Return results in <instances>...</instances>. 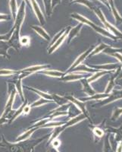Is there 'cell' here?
<instances>
[{
    "instance_id": "obj_1",
    "label": "cell",
    "mask_w": 122,
    "mask_h": 152,
    "mask_svg": "<svg viewBox=\"0 0 122 152\" xmlns=\"http://www.w3.org/2000/svg\"><path fill=\"white\" fill-rule=\"evenodd\" d=\"M2 136V145L0 146V152H33V148L44 141L49 135H45L43 138L34 140H25L23 142L10 143L5 140L4 135Z\"/></svg>"
},
{
    "instance_id": "obj_2",
    "label": "cell",
    "mask_w": 122,
    "mask_h": 152,
    "mask_svg": "<svg viewBox=\"0 0 122 152\" xmlns=\"http://www.w3.org/2000/svg\"><path fill=\"white\" fill-rule=\"evenodd\" d=\"M17 90H16L15 86L12 82H8V94H9V97H8L7 102L5 104V107L4 108V110L2 112L1 118L2 119H8L10 121L12 115L14 114L15 110H12V107L14 104L15 96L17 94Z\"/></svg>"
},
{
    "instance_id": "obj_3",
    "label": "cell",
    "mask_w": 122,
    "mask_h": 152,
    "mask_svg": "<svg viewBox=\"0 0 122 152\" xmlns=\"http://www.w3.org/2000/svg\"><path fill=\"white\" fill-rule=\"evenodd\" d=\"M70 18H74V19H76V20H78V21H79L80 22L82 23V24H87L88 26L91 27V28H93V29L96 32L99 33V34L103 35V36L107 37H108V38H111V39H112V40H118L119 39V38L117 37L114 36L112 34L109 33V32H108V31H106V30L103 29V28H100L99 26H97L96 24H93L91 21L88 20L87 18H84V16L78 14V13H72V14H70Z\"/></svg>"
},
{
    "instance_id": "obj_4",
    "label": "cell",
    "mask_w": 122,
    "mask_h": 152,
    "mask_svg": "<svg viewBox=\"0 0 122 152\" xmlns=\"http://www.w3.org/2000/svg\"><path fill=\"white\" fill-rule=\"evenodd\" d=\"M84 119H86V116H85L83 113H80L79 115H78V116H74V117L71 118V119H70V120H68L67 123H64L62 126H57V127H55L53 131H52V134L51 135V136H50L49 142H51L53 139L56 138L57 137L59 136L61 133L64 131V130L65 129L69 128V127H70V126H74V125L77 124V123L82 121V120H84Z\"/></svg>"
},
{
    "instance_id": "obj_5",
    "label": "cell",
    "mask_w": 122,
    "mask_h": 152,
    "mask_svg": "<svg viewBox=\"0 0 122 152\" xmlns=\"http://www.w3.org/2000/svg\"><path fill=\"white\" fill-rule=\"evenodd\" d=\"M93 10H94L95 13L97 15V16L99 18V19L102 21V24H103L104 26H105V28H107V29L109 30V31L112 32V34H113L114 36L117 37L119 38V39H121V38L122 39V33H121V32H120L118 30L116 29L115 27L112 26L110 23L106 21V19H105V16H104L103 13H102V12L100 10V9H99V8H95L94 7Z\"/></svg>"
},
{
    "instance_id": "obj_6",
    "label": "cell",
    "mask_w": 122,
    "mask_h": 152,
    "mask_svg": "<svg viewBox=\"0 0 122 152\" xmlns=\"http://www.w3.org/2000/svg\"><path fill=\"white\" fill-rule=\"evenodd\" d=\"M65 97L67 99V100L68 102L72 103L74 105V107H77V108H78V109L86 116V119H88L89 121H90L89 113H88V111L86 110V103H84V101H82V100L75 98L74 96H71V95H66V96H65Z\"/></svg>"
},
{
    "instance_id": "obj_7",
    "label": "cell",
    "mask_w": 122,
    "mask_h": 152,
    "mask_svg": "<svg viewBox=\"0 0 122 152\" xmlns=\"http://www.w3.org/2000/svg\"><path fill=\"white\" fill-rule=\"evenodd\" d=\"M119 99H122V91H117V90H112V93L109 94L107 98H105L103 100V101L99 103L98 104H95L93 105V107L95 106H105L106 104H110V103L114 102L115 100H119Z\"/></svg>"
},
{
    "instance_id": "obj_8",
    "label": "cell",
    "mask_w": 122,
    "mask_h": 152,
    "mask_svg": "<svg viewBox=\"0 0 122 152\" xmlns=\"http://www.w3.org/2000/svg\"><path fill=\"white\" fill-rule=\"evenodd\" d=\"M70 28H71V27L70 26H68V27H67V28H65V31L63 34H62V36L59 38V40H57V41L54 43L52 47H49V48H47L49 54L53 53L55 50H58V49H59V47L62 46V44L63 43V42L65 41L66 39H67L68 34V32H69V31H70Z\"/></svg>"
},
{
    "instance_id": "obj_9",
    "label": "cell",
    "mask_w": 122,
    "mask_h": 152,
    "mask_svg": "<svg viewBox=\"0 0 122 152\" xmlns=\"http://www.w3.org/2000/svg\"><path fill=\"white\" fill-rule=\"evenodd\" d=\"M30 1L31 7H32L35 15H36L38 21H39V22H40L41 25H44L46 24V19H45V16L43 15V12L40 9V5H39V4L37 3L36 0H30Z\"/></svg>"
},
{
    "instance_id": "obj_10",
    "label": "cell",
    "mask_w": 122,
    "mask_h": 152,
    "mask_svg": "<svg viewBox=\"0 0 122 152\" xmlns=\"http://www.w3.org/2000/svg\"><path fill=\"white\" fill-rule=\"evenodd\" d=\"M93 49H94V48H93V47H89V48L88 49V50H86V51H85L84 53H83L81 54V55L80 56H78V58H77V59H76V60L74 61V63H73V64L71 65V66H70V67L68 68V69L67 71H66L65 72V74H66V73L70 72L72 71V70L74 69V68H76V67H77V66H79V65H81V62H84V61L85 60V59H86V57H87L88 56H89V54H90V53H91L92 51H93Z\"/></svg>"
},
{
    "instance_id": "obj_11",
    "label": "cell",
    "mask_w": 122,
    "mask_h": 152,
    "mask_svg": "<svg viewBox=\"0 0 122 152\" xmlns=\"http://www.w3.org/2000/svg\"><path fill=\"white\" fill-rule=\"evenodd\" d=\"M49 67V65H35V66H29V67L25 68V69H21L19 72L27 73V74H28L30 75L33 74L34 72H38L42 71V70L48 69Z\"/></svg>"
},
{
    "instance_id": "obj_12",
    "label": "cell",
    "mask_w": 122,
    "mask_h": 152,
    "mask_svg": "<svg viewBox=\"0 0 122 152\" xmlns=\"http://www.w3.org/2000/svg\"><path fill=\"white\" fill-rule=\"evenodd\" d=\"M83 25H84V24H82V23L80 22L79 24L77 25V26H75L74 28H70V31H69V32H68V37H67V43L68 44H69L70 42L72 41V40L74 39V37H78V35H79L80 32H81V29H82V28H83Z\"/></svg>"
},
{
    "instance_id": "obj_13",
    "label": "cell",
    "mask_w": 122,
    "mask_h": 152,
    "mask_svg": "<svg viewBox=\"0 0 122 152\" xmlns=\"http://www.w3.org/2000/svg\"><path fill=\"white\" fill-rule=\"evenodd\" d=\"M84 78V75L82 74H77L74 72H68L64 75L60 80L65 82H68V81H77V80H81V78Z\"/></svg>"
},
{
    "instance_id": "obj_14",
    "label": "cell",
    "mask_w": 122,
    "mask_h": 152,
    "mask_svg": "<svg viewBox=\"0 0 122 152\" xmlns=\"http://www.w3.org/2000/svg\"><path fill=\"white\" fill-rule=\"evenodd\" d=\"M122 64H115V63H111V64H104V65H97V66H92L93 69L101 70V71H113L114 69H118Z\"/></svg>"
},
{
    "instance_id": "obj_15",
    "label": "cell",
    "mask_w": 122,
    "mask_h": 152,
    "mask_svg": "<svg viewBox=\"0 0 122 152\" xmlns=\"http://www.w3.org/2000/svg\"><path fill=\"white\" fill-rule=\"evenodd\" d=\"M15 78L14 79H12V83H13L15 86L16 90H17V92L18 93V94L21 96V100H22L23 102H24V93H23V88H22V79H21L20 77L15 75Z\"/></svg>"
},
{
    "instance_id": "obj_16",
    "label": "cell",
    "mask_w": 122,
    "mask_h": 152,
    "mask_svg": "<svg viewBox=\"0 0 122 152\" xmlns=\"http://www.w3.org/2000/svg\"><path fill=\"white\" fill-rule=\"evenodd\" d=\"M81 82L83 85V91L85 92L86 94V95L90 97V96H93V95H94L96 94L95 90H93V88L90 85V83L87 81V78H81Z\"/></svg>"
},
{
    "instance_id": "obj_17",
    "label": "cell",
    "mask_w": 122,
    "mask_h": 152,
    "mask_svg": "<svg viewBox=\"0 0 122 152\" xmlns=\"http://www.w3.org/2000/svg\"><path fill=\"white\" fill-rule=\"evenodd\" d=\"M30 28H32L39 36H40L42 38H43L45 40H46V41H50V40H51V37H50L49 34L46 31H45L42 27L37 26V25H31Z\"/></svg>"
},
{
    "instance_id": "obj_18",
    "label": "cell",
    "mask_w": 122,
    "mask_h": 152,
    "mask_svg": "<svg viewBox=\"0 0 122 152\" xmlns=\"http://www.w3.org/2000/svg\"><path fill=\"white\" fill-rule=\"evenodd\" d=\"M40 73L43 75H46L49 77H53V78H62V76L65 75L63 72L59 71V70H51V69H45L43 71L39 72Z\"/></svg>"
},
{
    "instance_id": "obj_19",
    "label": "cell",
    "mask_w": 122,
    "mask_h": 152,
    "mask_svg": "<svg viewBox=\"0 0 122 152\" xmlns=\"http://www.w3.org/2000/svg\"><path fill=\"white\" fill-rule=\"evenodd\" d=\"M121 68H122V66H120V67L118 69V71L116 72V73H115L113 76L111 77L110 80H109V82H108V86H107L106 88V90H105V94H109L112 90H113L114 87H115V78H117L118 76L119 73H120L121 70Z\"/></svg>"
},
{
    "instance_id": "obj_20",
    "label": "cell",
    "mask_w": 122,
    "mask_h": 152,
    "mask_svg": "<svg viewBox=\"0 0 122 152\" xmlns=\"http://www.w3.org/2000/svg\"><path fill=\"white\" fill-rule=\"evenodd\" d=\"M10 48L8 41H0V56H2L5 59H10V56L8 53V50Z\"/></svg>"
},
{
    "instance_id": "obj_21",
    "label": "cell",
    "mask_w": 122,
    "mask_h": 152,
    "mask_svg": "<svg viewBox=\"0 0 122 152\" xmlns=\"http://www.w3.org/2000/svg\"><path fill=\"white\" fill-rule=\"evenodd\" d=\"M24 88H27L28 90H30V91H31L34 92V93H36V94L40 95L42 98L46 99V100H51V101H52V94H50L46 93V92H43V91H40V90H38V89H36V88H32V87L25 86ZM52 102H53V101H52Z\"/></svg>"
},
{
    "instance_id": "obj_22",
    "label": "cell",
    "mask_w": 122,
    "mask_h": 152,
    "mask_svg": "<svg viewBox=\"0 0 122 152\" xmlns=\"http://www.w3.org/2000/svg\"><path fill=\"white\" fill-rule=\"evenodd\" d=\"M37 128H30L28 129V130H27L26 132L23 134H21L20 136H18V138H16L15 142H23V141L28 140V138L32 135L33 132H34L36 130H37Z\"/></svg>"
},
{
    "instance_id": "obj_23",
    "label": "cell",
    "mask_w": 122,
    "mask_h": 152,
    "mask_svg": "<svg viewBox=\"0 0 122 152\" xmlns=\"http://www.w3.org/2000/svg\"><path fill=\"white\" fill-rule=\"evenodd\" d=\"M28 100H25V101L23 103L22 105L19 107V109H17V110H15L14 114H13V116H12V118H11L10 121H9V123H12L13 121H15V120L16 119V118L18 117L19 116L23 115V110H24V108L26 107L27 105H28Z\"/></svg>"
},
{
    "instance_id": "obj_24",
    "label": "cell",
    "mask_w": 122,
    "mask_h": 152,
    "mask_svg": "<svg viewBox=\"0 0 122 152\" xmlns=\"http://www.w3.org/2000/svg\"><path fill=\"white\" fill-rule=\"evenodd\" d=\"M9 7L11 9V14H12V21H15L16 18V15L17 14V5L16 0H9Z\"/></svg>"
},
{
    "instance_id": "obj_25",
    "label": "cell",
    "mask_w": 122,
    "mask_h": 152,
    "mask_svg": "<svg viewBox=\"0 0 122 152\" xmlns=\"http://www.w3.org/2000/svg\"><path fill=\"white\" fill-rule=\"evenodd\" d=\"M107 2L110 4L111 8H112V11L113 12V15L115 16V18L116 20V23L117 24H119L120 23L122 22V18L119 15V13L118 11L116 10V8L115 7V4H114V0H107Z\"/></svg>"
},
{
    "instance_id": "obj_26",
    "label": "cell",
    "mask_w": 122,
    "mask_h": 152,
    "mask_svg": "<svg viewBox=\"0 0 122 152\" xmlns=\"http://www.w3.org/2000/svg\"><path fill=\"white\" fill-rule=\"evenodd\" d=\"M109 96L108 94H95L93 96H90V97H84V98H81V100L82 101H86V100H101V99H105Z\"/></svg>"
},
{
    "instance_id": "obj_27",
    "label": "cell",
    "mask_w": 122,
    "mask_h": 152,
    "mask_svg": "<svg viewBox=\"0 0 122 152\" xmlns=\"http://www.w3.org/2000/svg\"><path fill=\"white\" fill-rule=\"evenodd\" d=\"M96 72L97 70L93 68L87 67L85 65H79L78 66H77L76 68H74L72 71L70 72Z\"/></svg>"
},
{
    "instance_id": "obj_28",
    "label": "cell",
    "mask_w": 122,
    "mask_h": 152,
    "mask_svg": "<svg viewBox=\"0 0 122 152\" xmlns=\"http://www.w3.org/2000/svg\"><path fill=\"white\" fill-rule=\"evenodd\" d=\"M52 101L56 103L58 105L62 106L64 105V104H66L68 103L67 99H66L65 97H61V96L56 94H52Z\"/></svg>"
},
{
    "instance_id": "obj_29",
    "label": "cell",
    "mask_w": 122,
    "mask_h": 152,
    "mask_svg": "<svg viewBox=\"0 0 122 152\" xmlns=\"http://www.w3.org/2000/svg\"><path fill=\"white\" fill-rule=\"evenodd\" d=\"M113 71H97L96 72H95L93 75H91V77H89V78H87V81H89V83H91L93 81H96L98 78H99L100 77L103 76L104 75L108 74V73L112 72Z\"/></svg>"
},
{
    "instance_id": "obj_30",
    "label": "cell",
    "mask_w": 122,
    "mask_h": 152,
    "mask_svg": "<svg viewBox=\"0 0 122 152\" xmlns=\"http://www.w3.org/2000/svg\"><path fill=\"white\" fill-rule=\"evenodd\" d=\"M44 2V7H45V12L46 15L48 18L51 17L52 14V0H43Z\"/></svg>"
},
{
    "instance_id": "obj_31",
    "label": "cell",
    "mask_w": 122,
    "mask_h": 152,
    "mask_svg": "<svg viewBox=\"0 0 122 152\" xmlns=\"http://www.w3.org/2000/svg\"><path fill=\"white\" fill-rule=\"evenodd\" d=\"M108 47V45H107V44H105V43H102L101 44H99V46H97L96 48L93 49V51L90 53V54H89V56H94V55H96V54H99V53L102 52V51H103V50H105V48H107Z\"/></svg>"
},
{
    "instance_id": "obj_32",
    "label": "cell",
    "mask_w": 122,
    "mask_h": 152,
    "mask_svg": "<svg viewBox=\"0 0 122 152\" xmlns=\"http://www.w3.org/2000/svg\"><path fill=\"white\" fill-rule=\"evenodd\" d=\"M52 101H51V100H46V99L42 98L41 97V98L39 99V100L34 101L33 104H31L30 105V107L31 108H32V107H40V106L42 105H44V104H48V103H52Z\"/></svg>"
},
{
    "instance_id": "obj_33",
    "label": "cell",
    "mask_w": 122,
    "mask_h": 152,
    "mask_svg": "<svg viewBox=\"0 0 122 152\" xmlns=\"http://www.w3.org/2000/svg\"><path fill=\"white\" fill-rule=\"evenodd\" d=\"M121 115H122L121 107H115L113 110V113H112V116H111V120H112V121L117 120V119L120 117Z\"/></svg>"
},
{
    "instance_id": "obj_34",
    "label": "cell",
    "mask_w": 122,
    "mask_h": 152,
    "mask_svg": "<svg viewBox=\"0 0 122 152\" xmlns=\"http://www.w3.org/2000/svg\"><path fill=\"white\" fill-rule=\"evenodd\" d=\"M18 73V71L12 70V69H0V76H11L15 75Z\"/></svg>"
},
{
    "instance_id": "obj_35",
    "label": "cell",
    "mask_w": 122,
    "mask_h": 152,
    "mask_svg": "<svg viewBox=\"0 0 122 152\" xmlns=\"http://www.w3.org/2000/svg\"><path fill=\"white\" fill-rule=\"evenodd\" d=\"M104 53L108 54V55H112V54L115 53H120L122 52V49H117V48H113V47L108 46L107 48H105V50L102 51Z\"/></svg>"
},
{
    "instance_id": "obj_36",
    "label": "cell",
    "mask_w": 122,
    "mask_h": 152,
    "mask_svg": "<svg viewBox=\"0 0 122 152\" xmlns=\"http://www.w3.org/2000/svg\"><path fill=\"white\" fill-rule=\"evenodd\" d=\"M65 28H64V29H62V31H59V32H58V33L56 34V35H55V36L54 37H53V39H52V40H50L49 46V47H48V48H49V47H52V46L53 45L54 43H55V42L57 41V40H59V38L60 37L62 36V34H64V32H65Z\"/></svg>"
},
{
    "instance_id": "obj_37",
    "label": "cell",
    "mask_w": 122,
    "mask_h": 152,
    "mask_svg": "<svg viewBox=\"0 0 122 152\" xmlns=\"http://www.w3.org/2000/svg\"><path fill=\"white\" fill-rule=\"evenodd\" d=\"M74 2H75V3H80L82 4V5H86V7H88L90 9H94V6H93V4H92V2H90L89 0H75Z\"/></svg>"
},
{
    "instance_id": "obj_38",
    "label": "cell",
    "mask_w": 122,
    "mask_h": 152,
    "mask_svg": "<svg viewBox=\"0 0 122 152\" xmlns=\"http://www.w3.org/2000/svg\"><path fill=\"white\" fill-rule=\"evenodd\" d=\"M20 43L21 46L29 47L30 43V38L28 36H23L20 37Z\"/></svg>"
},
{
    "instance_id": "obj_39",
    "label": "cell",
    "mask_w": 122,
    "mask_h": 152,
    "mask_svg": "<svg viewBox=\"0 0 122 152\" xmlns=\"http://www.w3.org/2000/svg\"><path fill=\"white\" fill-rule=\"evenodd\" d=\"M65 123H61V122H51L49 121V123H47L46 124L44 125L43 126V128H51V127H57V126H62Z\"/></svg>"
},
{
    "instance_id": "obj_40",
    "label": "cell",
    "mask_w": 122,
    "mask_h": 152,
    "mask_svg": "<svg viewBox=\"0 0 122 152\" xmlns=\"http://www.w3.org/2000/svg\"><path fill=\"white\" fill-rule=\"evenodd\" d=\"M93 133H94V135H96V136L99 137V138H101V137L103 136L104 135L103 130L102 129H100L99 127H94V128L93 129Z\"/></svg>"
},
{
    "instance_id": "obj_41",
    "label": "cell",
    "mask_w": 122,
    "mask_h": 152,
    "mask_svg": "<svg viewBox=\"0 0 122 152\" xmlns=\"http://www.w3.org/2000/svg\"><path fill=\"white\" fill-rule=\"evenodd\" d=\"M12 29L9 31V33L6 34H3V35L0 34V41H9L11 36H12Z\"/></svg>"
},
{
    "instance_id": "obj_42",
    "label": "cell",
    "mask_w": 122,
    "mask_h": 152,
    "mask_svg": "<svg viewBox=\"0 0 122 152\" xmlns=\"http://www.w3.org/2000/svg\"><path fill=\"white\" fill-rule=\"evenodd\" d=\"M12 19V15H10L2 14V13H0V21H10Z\"/></svg>"
},
{
    "instance_id": "obj_43",
    "label": "cell",
    "mask_w": 122,
    "mask_h": 152,
    "mask_svg": "<svg viewBox=\"0 0 122 152\" xmlns=\"http://www.w3.org/2000/svg\"><path fill=\"white\" fill-rule=\"evenodd\" d=\"M111 148L110 144H109V139H108V135H107L105 140V146H104V152H110Z\"/></svg>"
},
{
    "instance_id": "obj_44",
    "label": "cell",
    "mask_w": 122,
    "mask_h": 152,
    "mask_svg": "<svg viewBox=\"0 0 122 152\" xmlns=\"http://www.w3.org/2000/svg\"><path fill=\"white\" fill-rule=\"evenodd\" d=\"M51 143H52V146H53V148H57L59 147V145H60L61 144V142L59 139H58V138H55V139H53V140L51 142Z\"/></svg>"
},
{
    "instance_id": "obj_45",
    "label": "cell",
    "mask_w": 122,
    "mask_h": 152,
    "mask_svg": "<svg viewBox=\"0 0 122 152\" xmlns=\"http://www.w3.org/2000/svg\"><path fill=\"white\" fill-rule=\"evenodd\" d=\"M62 0H52V9L53 10L58 5H60Z\"/></svg>"
},
{
    "instance_id": "obj_46",
    "label": "cell",
    "mask_w": 122,
    "mask_h": 152,
    "mask_svg": "<svg viewBox=\"0 0 122 152\" xmlns=\"http://www.w3.org/2000/svg\"><path fill=\"white\" fill-rule=\"evenodd\" d=\"M111 56H115V58H117V59L120 61L121 63L122 64V55L120 53H115L112 54Z\"/></svg>"
},
{
    "instance_id": "obj_47",
    "label": "cell",
    "mask_w": 122,
    "mask_h": 152,
    "mask_svg": "<svg viewBox=\"0 0 122 152\" xmlns=\"http://www.w3.org/2000/svg\"><path fill=\"white\" fill-rule=\"evenodd\" d=\"M30 108L31 107H30V105H28H28L24 108V110H23V115H28V114L30 113Z\"/></svg>"
},
{
    "instance_id": "obj_48",
    "label": "cell",
    "mask_w": 122,
    "mask_h": 152,
    "mask_svg": "<svg viewBox=\"0 0 122 152\" xmlns=\"http://www.w3.org/2000/svg\"><path fill=\"white\" fill-rule=\"evenodd\" d=\"M117 152H122V142H121L118 145V147Z\"/></svg>"
},
{
    "instance_id": "obj_49",
    "label": "cell",
    "mask_w": 122,
    "mask_h": 152,
    "mask_svg": "<svg viewBox=\"0 0 122 152\" xmlns=\"http://www.w3.org/2000/svg\"><path fill=\"white\" fill-rule=\"evenodd\" d=\"M23 2H25V3H27L28 5H29L30 7H31L30 1V0H23Z\"/></svg>"
},
{
    "instance_id": "obj_50",
    "label": "cell",
    "mask_w": 122,
    "mask_h": 152,
    "mask_svg": "<svg viewBox=\"0 0 122 152\" xmlns=\"http://www.w3.org/2000/svg\"><path fill=\"white\" fill-rule=\"evenodd\" d=\"M49 152H59V151L57 150L55 148H50Z\"/></svg>"
},
{
    "instance_id": "obj_51",
    "label": "cell",
    "mask_w": 122,
    "mask_h": 152,
    "mask_svg": "<svg viewBox=\"0 0 122 152\" xmlns=\"http://www.w3.org/2000/svg\"><path fill=\"white\" fill-rule=\"evenodd\" d=\"M100 1H102V2H103V3H105V5H108V7L109 8V5H108V4L107 3V2H106V1H105V0H100Z\"/></svg>"
},
{
    "instance_id": "obj_52",
    "label": "cell",
    "mask_w": 122,
    "mask_h": 152,
    "mask_svg": "<svg viewBox=\"0 0 122 152\" xmlns=\"http://www.w3.org/2000/svg\"><path fill=\"white\" fill-rule=\"evenodd\" d=\"M74 1H75V0H70V2H74Z\"/></svg>"
}]
</instances>
